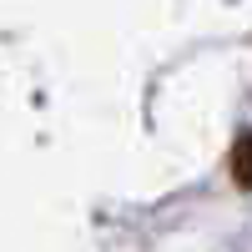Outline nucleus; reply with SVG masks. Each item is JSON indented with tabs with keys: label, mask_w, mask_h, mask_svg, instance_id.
Segmentation results:
<instances>
[{
	"label": "nucleus",
	"mask_w": 252,
	"mask_h": 252,
	"mask_svg": "<svg viewBox=\"0 0 252 252\" xmlns=\"http://www.w3.org/2000/svg\"><path fill=\"white\" fill-rule=\"evenodd\" d=\"M237 182H242V187H252V136L237 146Z\"/></svg>",
	"instance_id": "nucleus-1"
}]
</instances>
